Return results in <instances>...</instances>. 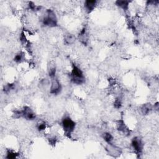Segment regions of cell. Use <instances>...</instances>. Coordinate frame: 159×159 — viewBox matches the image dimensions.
<instances>
[{
    "label": "cell",
    "mask_w": 159,
    "mask_h": 159,
    "mask_svg": "<svg viewBox=\"0 0 159 159\" xmlns=\"http://www.w3.org/2000/svg\"><path fill=\"white\" fill-rule=\"evenodd\" d=\"M75 36L73 34H68L67 35H66L64 39L65 44L67 45H71L74 43L75 41Z\"/></svg>",
    "instance_id": "cell-12"
},
{
    "label": "cell",
    "mask_w": 159,
    "mask_h": 159,
    "mask_svg": "<svg viewBox=\"0 0 159 159\" xmlns=\"http://www.w3.org/2000/svg\"><path fill=\"white\" fill-rule=\"evenodd\" d=\"M61 89H62V87L59 81L55 77L52 78L51 85H50V93L52 95L59 94L60 91H61Z\"/></svg>",
    "instance_id": "cell-4"
},
{
    "label": "cell",
    "mask_w": 159,
    "mask_h": 159,
    "mask_svg": "<svg viewBox=\"0 0 159 159\" xmlns=\"http://www.w3.org/2000/svg\"><path fill=\"white\" fill-rule=\"evenodd\" d=\"M132 146H133L134 150L135 152L137 154H140L142 152L143 150V144L142 141L139 137H134L132 141Z\"/></svg>",
    "instance_id": "cell-6"
},
{
    "label": "cell",
    "mask_w": 159,
    "mask_h": 159,
    "mask_svg": "<svg viewBox=\"0 0 159 159\" xmlns=\"http://www.w3.org/2000/svg\"><path fill=\"white\" fill-rule=\"evenodd\" d=\"M22 111V117L26 118L28 120H33L36 118V114H35L33 111L30 109L29 107L26 106Z\"/></svg>",
    "instance_id": "cell-7"
},
{
    "label": "cell",
    "mask_w": 159,
    "mask_h": 159,
    "mask_svg": "<svg viewBox=\"0 0 159 159\" xmlns=\"http://www.w3.org/2000/svg\"><path fill=\"white\" fill-rule=\"evenodd\" d=\"M103 138L104 139V141L108 143H111V142L113 140V137H112V135L110 133H108L104 134Z\"/></svg>",
    "instance_id": "cell-14"
},
{
    "label": "cell",
    "mask_w": 159,
    "mask_h": 159,
    "mask_svg": "<svg viewBox=\"0 0 159 159\" xmlns=\"http://www.w3.org/2000/svg\"><path fill=\"white\" fill-rule=\"evenodd\" d=\"M117 129L119 132H121L123 134L126 135H130V130L129 129V128L126 126L122 119L119 120V121H118Z\"/></svg>",
    "instance_id": "cell-8"
},
{
    "label": "cell",
    "mask_w": 159,
    "mask_h": 159,
    "mask_svg": "<svg viewBox=\"0 0 159 159\" xmlns=\"http://www.w3.org/2000/svg\"><path fill=\"white\" fill-rule=\"evenodd\" d=\"M49 76L51 78H54V77H55V74H56V69L55 67H52L50 68L49 71Z\"/></svg>",
    "instance_id": "cell-18"
},
{
    "label": "cell",
    "mask_w": 159,
    "mask_h": 159,
    "mask_svg": "<svg viewBox=\"0 0 159 159\" xmlns=\"http://www.w3.org/2000/svg\"><path fill=\"white\" fill-rule=\"evenodd\" d=\"M45 127H46V125L44 122H42V123L39 124L37 126V129L39 131H40L45 130Z\"/></svg>",
    "instance_id": "cell-20"
},
{
    "label": "cell",
    "mask_w": 159,
    "mask_h": 159,
    "mask_svg": "<svg viewBox=\"0 0 159 159\" xmlns=\"http://www.w3.org/2000/svg\"><path fill=\"white\" fill-rule=\"evenodd\" d=\"M114 107L116 108H117V109H119V108H121V106H122V101H121V99L120 98L116 99L115 100V101H114Z\"/></svg>",
    "instance_id": "cell-19"
},
{
    "label": "cell",
    "mask_w": 159,
    "mask_h": 159,
    "mask_svg": "<svg viewBox=\"0 0 159 159\" xmlns=\"http://www.w3.org/2000/svg\"><path fill=\"white\" fill-rule=\"evenodd\" d=\"M56 141H57V139L55 137H52V138L49 139V142L50 143V144H52V145L55 144Z\"/></svg>",
    "instance_id": "cell-21"
},
{
    "label": "cell",
    "mask_w": 159,
    "mask_h": 159,
    "mask_svg": "<svg viewBox=\"0 0 159 159\" xmlns=\"http://www.w3.org/2000/svg\"><path fill=\"white\" fill-rule=\"evenodd\" d=\"M42 23L44 26L55 27L57 25V19L55 13L51 9H48L46 12V16L42 19Z\"/></svg>",
    "instance_id": "cell-2"
},
{
    "label": "cell",
    "mask_w": 159,
    "mask_h": 159,
    "mask_svg": "<svg viewBox=\"0 0 159 159\" xmlns=\"http://www.w3.org/2000/svg\"><path fill=\"white\" fill-rule=\"evenodd\" d=\"M108 145L106 147L107 152L110 154V156L114 157H118L122 153L121 149L119 147L113 145L112 143H108Z\"/></svg>",
    "instance_id": "cell-5"
},
{
    "label": "cell",
    "mask_w": 159,
    "mask_h": 159,
    "mask_svg": "<svg viewBox=\"0 0 159 159\" xmlns=\"http://www.w3.org/2000/svg\"><path fill=\"white\" fill-rule=\"evenodd\" d=\"M71 76L72 81L76 85H81L85 82V77L82 71L75 65H73Z\"/></svg>",
    "instance_id": "cell-1"
},
{
    "label": "cell",
    "mask_w": 159,
    "mask_h": 159,
    "mask_svg": "<svg viewBox=\"0 0 159 159\" xmlns=\"http://www.w3.org/2000/svg\"><path fill=\"white\" fill-rule=\"evenodd\" d=\"M62 126L67 134H70L75 127V123L70 118L67 117L63 119Z\"/></svg>",
    "instance_id": "cell-3"
},
{
    "label": "cell",
    "mask_w": 159,
    "mask_h": 159,
    "mask_svg": "<svg viewBox=\"0 0 159 159\" xmlns=\"http://www.w3.org/2000/svg\"><path fill=\"white\" fill-rule=\"evenodd\" d=\"M79 39L81 43H83L85 45H87L88 42V36L87 35V31L85 28H83L80 32V34H79Z\"/></svg>",
    "instance_id": "cell-11"
},
{
    "label": "cell",
    "mask_w": 159,
    "mask_h": 159,
    "mask_svg": "<svg viewBox=\"0 0 159 159\" xmlns=\"http://www.w3.org/2000/svg\"><path fill=\"white\" fill-rule=\"evenodd\" d=\"M14 88V84H12V83H9V84H7L6 85V86H5V87H4V91H5V93H8L10 91H11L12 90H13Z\"/></svg>",
    "instance_id": "cell-17"
},
{
    "label": "cell",
    "mask_w": 159,
    "mask_h": 159,
    "mask_svg": "<svg viewBox=\"0 0 159 159\" xmlns=\"http://www.w3.org/2000/svg\"><path fill=\"white\" fill-rule=\"evenodd\" d=\"M23 59H24V53H19L16 54V56L14 57V60L17 63H19V62H21Z\"/></svg>",
    "instance_id": "cell-16"
},
{
    "label": "cell",
    "mask_w": 159,
    "mask_h": 159,
    "mask_svg": "<svg viewBox=\"0 0 159 159\" xmlns=\"http://www.w3.org/2000/svg\"><path fill=\"white\" fill-rule=\"evenodd\" d=\"M152 110V106L151 105L150 103L143 104L141 108V111L143 115L149 114Z\"/></svg>",
    "instance_id": "cell-10"
},
{
    "label": "cell",
    "mask_w": 159,
    "mask_h": 159,
    "mask_svg": "<svg viewBox=\"0 0 159 159\" xmlns=\"http://www.w3.org/2000/svg\"><path fill=\"white\" fill-rule=\"evenodd\" d=\"M18 156V154L14 152L13 150H8L6 154V158H9V159H13L16 158L17 156Z\"/></svg>",
    "instance_id": "cell-15"
},
{
    "label": "cell",
    "mask_w": 159,
    "mask_h": 159,
    "mask_svg": "<svg viewBox=\"0 0 159 159\" xmlns=\"http://www.w3.org/2000/svg\"><path fill=\"white\" fill-rule=\"evenodd\" d=\"M116 5L121 7L122 9L127 11L128 9V7H129V1H116Z\"/></svg>",
    "instance_id": "cell-13"
},
{
    "label": "cell",
    "mask_w": 159,
    "mask_h": 159,
    "mask_svg": "<svg viewBox=\"0 0 159 159\" xmlns=\"http://www.w3.org/2000/svg\"><path fill=\"white\" fill-rule=\"evenodd\" d=\"M96 5V1H90L88 0L85 3V6L88 13H91L95 9Z\"/></svg>",
    "instance_id": "cell-9"
}]
</instances>
